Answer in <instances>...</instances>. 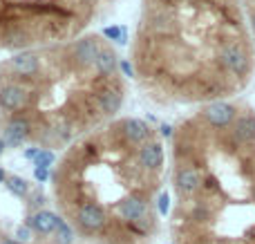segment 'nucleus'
<instances>
[{"mask_svg":"<svg viewBox=\"0 0 255 244\" xmlns=\"http://www.w3.org/2000/svg\"><path fill=\"white\" fill-rule=\"evenodd\" d=\"M220 63L229 72H233V74H238V76H244L249 72V56H247V52H244L240 45H235V43L224 45V47L220 49Z\"/></svg>","mask_w":255,"mask_h":244,"instance_id":"nucleus-1","label":"nucleus"},{"mask_svg":"<svg viewBox=\"0 0 255 244\" xmlns=\"http://www.w3.org/2000/svg\"><path fill=\"white\" fill-rule=\"evenodd\" d=\"M121 70H124L126 76H134V74H132V67H130V63H128V61H121Z\"/></svg>","mask_w":255,"mask_h":244,"instance_id":"nucleus-25","label":"nucleus"},{"mask_svg":"<svg viewBox=\"0 0 255 244\" xmlns=\"http://www.w3.org/2000/svg\"><path fill=\"white\" fill-rule=\"evenodd\" d=\"M4 146H7V143H4V139H0V155L4 152Z\"/></svg>","mask_w":255,"mask_h":244,"instance_id":"nucleus-29","label":"nucleus"},{"mask_svg":"<svg viewBox=\"0 0 255 244\" xmlns=\"http://www.w3.org/2000/svg\"><path fill=\"white\" fill-rule=\"evenodd\" d=\"M11 67L16 74L20 76H31L38 72V58L34 56V54H18V56H13L11 61Z\"/></svg>","mask_w":255,"mask_h":244,"instance_id":"nucleus-14","label":"nucleus"},{"mask_svg":"<svg viewBox=\"0 0 255 244\" xmlns=\"http://www.w3.org/2000/svg\"><path fill=\"white\" fill-rule=\"evenodd\" d=\"M204 119L208 121L211 125H215V128H226V125L235 123V117H238V110H235V106H231V103H211V106L204 108Z\"/></svg>","mask_w":255,"mask_h":244,"instance_id":"nucleus-2","label":"nucleus"},{"mask_svg":"<svg viewBox=\"0 0 255 244\" xmlns=\"http://www.w3.org/2000/svg\"><path fill=\"white\" fill-rule=\"evenodd\" d=\"M34 177L38 179V182H47V179H49V168H36L34 170Z\"/></svg>","mask_w":255,"mask_h":244,"instance_id":"nucleus-23","label":"nucleus"},{"mask_svg":"<svg viewBox=\"0 0 255 244\" xmlns=\"http://www.w3.org/2000/svg\"><path fill=\"white\" fill-rule=\"evenodd\" d=\"M139 161H141V166H143L145 170H157L159 166H161V161H163L161 146H159V143H154V141L143 143V146H141V150H139Z\"/></svg>","mask_w":255,"mask_h":244,"instance_id":"nucleus-10","label":"nucleus"},{"mask_svg":"<svg viewBox=\"0 0 255 244\" xmlns=\"http://www.w3.org/2000/svg\"><path fill=\"white\" fill-rule=\"evenodd\" d=\"M97 67H99V72H101L103 76L112 74L115 67H117V56L110 52V49H101L99 56H97Z\"/></svg>","mask_w":255,"mask_h":244,"instance_id":"nucleus-15","label":"nucleus"},{"mask_svg":"<svg viewBox=\"0 0 255 244\" xmlns=\"http://www.w3.org/2000/svg\"><path fill=\"white\" fill-rule=\"evenodd\" d=\"M61 222L63 220L52 211H38V213H34L27 220V227H31V231L40 233V236H52V233L58 231Z\"/></svg>","mask_w":255,"mask_h":244,"instance_id":"nucleus-3","label":"nucleus"},{"mask_svg":"<svg viewBox=\"0 0 255 244\" xmlns=\"http://www.w3.org/2000/svg\"><path fill=\"white\" fill-rule=\"evenodd\" d=\"M199 186H202V177H199V173L195 168L184 166V168L177 170V188H179V193L193 195V193L199 191Z\"/></svg>","mask_w":255,"mask_h":244,"instance_id":"nucleus-6","label":"nucleus"},{"mask_svg":"<svg viewBox=\"0 0 255 244\" xmlns=\"http://www.w3.org/2000/svg\"><path fill=\"white\" fill-rule=\"evenodd\" d=\"M121 101H124V97H121V92L115 88H106L97 94V106L103 115H115L121 108Z\"/></svg>","mask_w":255,"mask_h":244,"instance_id":"nucleus-12","label":"nucleus"},{"mask_svg":"<svg viewBox=\"0 0 255 244\" xmlns=\"http://www.w3.org/2000/svg\"><path fill=\"white\" fill-rule=\"evenodd\" d=\"M103 36L117 40V43H126V27H106V29H103Z\"/></svg>","mask_w":255,"mask_h":244,"instance_id":"nucleus-17","label":"nucleus"},{"mask_svg":"<svg viewBox=\"0 0 255 244\" xmlns=\"http://www.w3.org/2000/svg\"><path fill=\"white\" fill-rule=\"evenodd\" d=\"M161 134H163V137H170V134H172L170 125H166V123H163V125H161Z\"/></svg>","mask_w":255,"mask_h":244,"instance_id":"nucleus-26","label":"nucleus"},{"mask_svg":"<svg viewBox=\"0 0 255 244\" xmlns=\"http://www.w3.org/2000/svg\"><path fill=\"white\" fill-rule=\"evenodd\" d=\"M0 244H22V242H20V240H16V238H4V240L0 242Z\"/></svg>","mask_w":255,"mask_h":244,"instance_id":"nucleus-27","label":"nucleus"},{"mask_svg":"<svg viewBox=\"0 0 255 244\" xmlns=\"http://www.w3.org/2000/svg\"><path fill=\"white\" fill-rule=\"evenodd\" d=\"M22 103H25V90L18 88V85H4V88H0V106L4 108V110H20Z\"/></svg>","mask_w":255,"mask_h":244,"instance_id":"nucleus-9","label":"nucleus"},{"mask_svg":"<svg viewBox=\"0 0 255 244\" xmlns=\"http://www.w3.org/2000/svg\"><path fill=\"white\" fill-rule=\"evenodd\" d=\"M76 220L88 231H99L106 224V211L99 204H83L79 209V213H76Z\"/></svg>","mask_w":255,"mask_h":244,"instance_id":"nucleus-5","label":"nucleus"},{"mask_svg":"<svg viewBox=\"0 0 255 244\" xmlns=\"http://www.w3.org/2000/svg\"><path fill=\"white\" fill-rule=\"evenodd\" d=\"M40 152H43V150H38V148H27V150H25V157H27V159H31V161H36Z\"/></svg>","mask_w":255,"mask_h":244,"instance_id":"nucleus-24","label":"nucleus"},{"mask_svg":"<svg viewBox=\"0 0 255 244\" xmlns=\"http://www.w3.org/2000/svg\"><path fill=\"white\" fill-rule=\"evenodd\" d=\"M0 182H7V175H4L2 168H0Z\"/></svg>","mask_w":255,"mask_h":244,"instance_id":"nucleus-28","label":"nucleus"},{"mask_svg":"<svg viewBox=\"0 0 255 244\" xmlns=\"http://www.w3.org/2000/svg\"><path fill=\"white\" fill-rule=\"evenodd\" d=\"M99 52H101V49H99V45L94 43L92 38H83L74 45V58L81 65H92V63H97Z\"/></svg>","mask_w":255,"mask_h":244,"instance_id":"nucleus-13","label":"nucleus"},{"mask_svg":"<svg viewBox=\"0 0 255 244\" xmlns=\"http://www.w3.org/2000/svg\"><path fill=\"white\" fill-rule=\"evenodd\" d=\"M16 238L20 242H29L31 240V227H27V224L25 227H18L16 229Z\"/></svg>","mask_w":255,"mask_h":244,"instance_id":"nucleus-22","label":"nucleus"},{"mask_svg":"<svg viewBox=\"0 0 255 244\" xmlns=\"http://www.w3.org/2000/svg\"><path fill=\"white\" fill-rule=\"evenodd\" d=\"M52 161H54V152L52 150H43L38 155V159L34 161V166H36V168H49V166H52Z\"/></svg>","mask_w":255,"mask_h":244,"instance_id":"nucleus-19","label":"nucleus"},{"mask_svg":"<svg viewBox=\"0 0 255 244\" xmlns=\"http://www.w3.org/2000/svg\"><path fill=\"white\" fill-rule=\"evenodd\" d=\"M157 209L161 215H168V209H170V197H168V193H161V195H159Z\"/></svg>","mask_w":255,"mask_h":244,"instance_id":"nucleus-21","label":"nucleus"},{"mask_svg":"<svg viewBox=\"0 0 255 244\" xmlns=\"http://www.w3.org/2000/svg\"><path fill=\"white\" fill-rule=\"evenodd\" d=\"M121 132H124V137L130 143H145L150 137L148 125L139 119H126L124 123H121Z\"/></svg>","mask_w":255,"mask_h":244,"instance_id":"nucleus-8","label":"nucleus"},{"mask_svg":"<svg viewBox=\"0 0 255 244\" xmlns=\"http://www.w3.org/2000/svg\"><path fill=\"white\" fill-rule=\"evenodd\" d=\"M29 121L27 119H11L7 123V130H4V143L7 146H20L22 141L27 139V134H29Z\"/></svg>","mask_w":255,"mask_h":244,"instance_id":"nucleus-7","label":"nucleus"},{"mask_svg":"<svg viewBox=\"0 0 255 244\" xmlns=\"http://www.w3.org/2000/svg\"><path fill=\"white\" fill-rule=\"evenodd\" d=\"M253 200H255V186H253Z\"/></svg>","mask_w":255,"mask_h":244,"instance_id":"nucleus-31","label":"nucleus"},{"mask_svg":"<svg viewBox=\"0 0 255 244\" xmlns=\"http://www.w3.org/2000/svg\"><path fill=\"white\" fill-rule=\"evenodd\" d=\"M117 213L126 220V222H141L145 220V213H148V202L143 197H126L119 206H117Z\"/></svg>","mask_w":255,"mask_h":244,"instance_id":"nucleus-4","label":"nucleus"},{"mask_svg":"<svg viewBox=\"0 0 255 244\" xmlns=\"http://www.w3.org/2000/svg\"><path fill=\"white\" fill-rule=\"evenodd\" d=\"M251 27H253V31H255V11L251 13Z\"/></svg>","mask_w":255,"mask_h":244,"instance_id":"nucleus-30","label":"nucleus"},{"mask_svg":"<svg viewBox=\"0 0 255 244\" xmlns=\"http://www.w3.org/2000/svg\"><path fill=\"white\" fill-rule=\"evenodd\" d=\"M233 137L242 143L255 141V115H242L233 123Z\"/></svg>","mask_w":255,"mask_h":244,"instance_id":"nucleus-11","label":"nucleus"},{"mask_svg":"<svg viewBox=\"0 0 255 244\" xmlns=\"http://www.w3.org/2000/svg\"><path fill=\"white\" fill-rule=\"evenodd\" d=\"M56 236H58V242L61 244H72V240H74V231H72V227H67L65 222H61Z\"/></svg>","mask_w":255,"mask_h":244,"instance_id":"nucleus-18","label":"nucleus"},{"mask_svg":"<svg viewBox=\"0 0 255 244\" xmlns=\"http://www.w3.org/2000/svg\"><path fill=\"white\" fill-rule=\"evenodd\" d=\"M4 184H7V191L16 197H25L27 193H29V184H27L22 177H18V175H9Z\"/></svg>","mask_w":255,"mask_h":244,"instance_id":"nucleus-16","label":"nucleus"},{"mask_svg":"<svg viewBox=\"0 0 255 244\" xmlns=\"http://www.w3.org/2000/svg\"><path fill=\"white\" fill-rule=\"evenodd\" d=\"M7 38H9V45H27L29 43V38H27L22 31H11Z\"/></svg>","mask_w":255,"mask_h":244,"instance_id":"nucleus-20","label":"nucleus"}]
</instances>
